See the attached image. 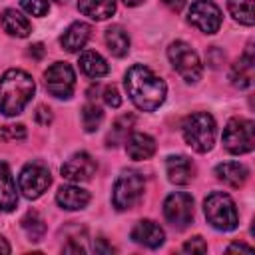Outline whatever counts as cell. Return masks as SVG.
<instances>
[{"instance_id": "1", "label": "cell", "mask_w": 255, "mask_h": 255, "mask_svg": "<svg viewBox=\"0 0 255 255\" xmlns=\"http://www.w3.org/2000/svg\"><path fill=\"white\" fill-rule=\"evenodd\" d=\"M124 86H126L129 100L135 104V108L143 112L157 110L163 104L165 94H167L165 82L143 64H135L126 72Z\"/></svg>"}, {"instance_id": "2", "label": "cell", "mask_w": 255, "mask_h": 255, "mask_svg": "<svg viewBox=\"0 0 255 255\" xmlns=\"http://www.w3.org/2000/svg\"><path fill=\"white\" fill-rule=\"evenodd\" d=\"M36 84L24 70H8L0 78V112L4 116H18L32 100Z\"/></svg>"}, {"instance_id": "3", "label": "cell", "mask_w": 255, "mask_h": 255, "mask_svg": "<svg viewBox=\"0 0 255 255\" xmlns=\"http://www.w3.org/2000/svg\"><path fill=\"white\" fill-rule=\"evenodd\" d=\"M183 137L189 147L199 153H205L215 143V120L207 112H195L183 122Z\"/></svg>"}, {"instance_id": "4", "label": "cell", "mask_w": 255, "mask_h": 255, "mask_svg": "<svg viewBox=\"0 0 255 255\" xmlns=\"http://www.w3.org/2000/svg\"><path fill=\"white\" fill-rule=\"evenodd\" d=\"M203 211L207 221L219 231H233L239 223L235 201L223 191H213L211 195H207V199L203 201Z\"/></svg>"}, {"instance_id": "5", "label": "cell", "mask_w": 255, "mask_h": 255, "mask_svg": "<svg viewBox=\"0 0 255 255\" xmlns=\"http://www.w3.org/2000/svg\"><path fill=\"white\" fill-rule=\"evenodd\" d=\"M167 58H169L173 70H175L185 82L195 84V82L201 78L203 66H201V62H199L197 52H195L189 44H185V42H181V40L171 42L169 48H167Z\"/></svg>"}, {"instance_id": "6", "label": "cell", "mask_w": 255, "mask_h": 255, "mask_svg": "<svg viewBox=\"0 0 255 255\" xmlns=\"http://www.w3.org/2000/svg\"><path fill=\"white\" fill-rule=\"evenodd\" d=\"M221 139L229 153H235V155L249 153L255 147V124L251 120L233 118L227 122Z\"/></svg>"}, {"instance_id": "7", "label": "cell", "mask_w": 255, "mask_h": 255, "mask_svg": "<svg viewBox=\"0 0 255 255\" xmlns=\"http://www.w3.org/2000/svg\"><path fill=\"white\" fill-rule=\"evenodd\" d=\"M143 193V177L137 171H124L114 185V193H112V201L114 207L120 211L131 209Z\"/></svg>"}, {"instance_id": "8", "label": "cell", "mask_w": 255, "mask_h": 255, "mask_svg": "<svg viewBox=\"0 0 255 255\" xmlns=\"http://www.w3.org/2000/svg\"><path fill=\"white\" fill-rule=\"evenodd\" d=\"M50 183H52L50 169L38 161L26 163L18 175V185L26 199H38L50 187Z\"/></svg>"}, {"instance_id": "9", "label": "cell", "mask_w": 255, "mask_h": 255, "mask_svg": "<svg viewBox=\"0 0 255 255\" xmlns=\"http://www.w3.org/2000/svg\"><path fill=\"white\" fill-rule=\"evenodd\" d=\"M44 84L46 90L60 100H68L74 94L76 86V74L70 64L66 62H54L46 72H44Z\"/></svg>"}, {"instance_id": "10", "label": "cell", "mask_w": 255, "mask_h": 255, "mask_svg": "<svg viewBox=\"0 0 255 255\" xmlns=\"http://www.w3.org/2000/svg\"><path fill=\"white\" fill-rule=\"evenodd\" d=\"M163 215L175 229H185L193 219V197L185 191H175L163 201Z\"/></svg>"}, {"instance_id": "11", "label": "cell", "mask_w": 255, "mask_h": 255, "mask_svg": "<svg viewBox=\"0 0 255 255\" xmlns=\"http://www.w3.org/2000/svg\"><path fill=\"white\" fill-rule=\"evenodd\" d=\"M189 22L205 34H215L221 28V10L211 0H195L189 8Z\"/></svg>"}, {"instance_id": "12", "label": "cell", "mask_w": 255, "mask_h": 255, "mask_svg": "<svg viewBox=\"0 0 255 255\" xmlns=\"http://www.w3.org/2000/svg\"><path fill=\"white\" fill-rule=\"evenodd\" d=\"M96 169H98L96 159L90 153H86V151H78L70 159L64 161V165H62V177L68 179V181H74V183L90 181L92 175L96 173Z\"/></svg>"}, {"instance_id": "13", "label": "cell", "mask_w": 255, "mask_h": 255, "mask_svg": "<svg viewBox=\"0 0 255 255\" xmlns=\"http://www.w3.org/2000/svg\"><path fill=\"white\" fill-rule=\"evenodd\" d=\"M253 74H255V58H253V44H249L245 54L239 60H235V64L231 66L229 80L235 88L245 90L253 84Z\"/></svg>"}, {"instance_id": "14", "label": "cell", "mask_w": 255, "mask_h": 255, "mask_svg": "<svg viewBox=\"0 0 255 255\" xmlns=\"http://www.w3.org/2000/svg\"><path fill=\"white\" fill-rule=\"evenodd\" d=\"M131 239H133L135 243H139V245H145V247H149V249H155V247H159V245L163 243L165 233H163V229H161L155 221H151V219H141V221H137V223L133 225V229H131Z\"/></svg>"}, {"instance_id": "15", "label": "cell", "mask_w": 255, "mask_h": 255, "mask_svg": "<svg viewBox=\"0 0 255 255\" xmlns=\"http://www.w3.org/2000/svg\"><path fill=\"white\" fill-rule=\"evenodd\" d=\"M126 153L131 157V159H135V161H139V159H149L153 153H155V139L151 137V135H147V133H141V131H133V133H129L128 137H126Z\"/></svg>"}, {"instance_id": "16", "label": "cell", "mask_w": 255, "mask_h": 255, "mask_svg": "<svg viewBox=\"0 0 255 255\" xmlns=\"http://www.w3.org/2000/svg\"><path fill=\"white\" fill-rule=\"evenodd\" d=\"M165 171H167V177L171 183H177V185H185L191 181L193 173H195V167L191 163L189 157L185 155H169L167 161H165Z\"/></svg>"}, {"instance_id": "17", "label": "cell", "mask_w": 255, "mask_h": 255, "mask_svg": "<svg viewBox=\"0 0 255 255\" xmlns=\"http://www.w3.org/2000/svg\"><path fill=\"white\" fill-rule=\"evenodd\" d=\"M56 201L62 209L78 211V209H84L90 203V193L82 187H76V185H64V187L58 189Z\"/></svg>"}, {"instance_id": "18", "label": "cell", "mask_w": 255, "mask_h": 255, "mask_svg": "<svg viewBox=\"0 0 255 255\" xmlns=\"http://www.w3.org/2000/svg\"><path fill=\"white\" fill-rule=\"evenodd\" d=\"M16 203H18V191H16L12 171L4 161H0V209L12 211Z\"/></svg>"}, {"instance_id": "19", "label": "cell", "mask_w": 255, "mask_h": 255, "mask_svg": "<svg viewBox=\"0 0 255 255\" xmlns=\"http://www.w3.org/2000/svg\"><path fill=\"white\" fill-rule=\"evenodd\" d=\"M90 32H92L90 24H86V22H74V24H70L66 28V32L62 34L60 42H62L64 50H68V52H80L86 46V42L90 38Z\"/></svg>"}, {"instance_id": "20", "label": "cell", "mask_w": 255, "mask_h": 255, "mask_svg": "<svg viewBox=\"0 0 255 255\" xmlns=\"http://www.w3.org/2000/svg\"><path fill=\"white\" fill-rule=\"evenodd\" d=\"M215 175H217V179H221L223 183H227L231 187H241L245 183L249 171L239 161H225L215 167Z\"/></svg>"}, {"instance_id": "21", "label": "cell", "mask_w": 255, "mask_h": 255, "mask_svg": "<svg viewBox=\"0 0 255 255\" xmlns=\"http://www.w3.org/2000/svg\"><path fill=\"white\" fill-rule=\"evenodd\" d=\"M2 28L4 32H8L10 36H18V38H26L32 32V26L28 22L26 16H22L18 10L8 8L2 14Z\"/></svg>"}, {"instance_id": "22", "label": "cell", "mask_w": 255, "mask_h": 255, "mask_svg": "<svg viewBox=\"0 0 255 255\" xmlns=\"http://www.w3.org/2000/svg\"><path fill=\"white\" fill-rule=\"evenodd\" d=\"M78 8L92 20H106L116 12V0H78Z\"/></svg>"}, {"instance_id": "23", "label": "cell", "mask_w": 255, "mask_h": 255, "mask_svg": "<svg viewBox=\"0 0 255 255\" xmlns=\"http://www.w3.org/2000/svg\"><path fill=\"white\" fill-rule=\"evenodd\" d=\"M80 68L90 78H102V76H106L110 72L108 62L98 52H94V50L82 52V56H80Z\"/></svg>"}, {"instance_id": "24", "label": "cell", "mask_w": 255, "mask_h": 255, "mask_svg": "<svg viewBox=\"0 0 255 255\" xmlns=\"http://www.w3.org/2000/svg\"><path fill=\"white\" fill-rule=\"evenodd\" d=\"M106 44L108 50L116 56V58H124L129 52V36L122 26H112L106 30Z\"/></svg>"}, {"instance_id": "25", "label": "cell", "mask_w": 255, "mask_h": 255, "mask_svg": "<svg viewBox=\"0 0 255 255\" xmlns=\"http://www.w3.org/2000/svg\"><path fill=\"white\" fill-rule=\"evenodd\" d=\"M133 122H135V118H133L131 114H126V116L118 118V120L112 124V129H110L108 135H106V145H108V147H116V145L124 143L126 137L129 135L131 128H133Z\"/></svg>"}, {"instance_id": "26", "label": "cell", "mask_w": 255, "mask_h": 255, "mask_svg": "<svg viewBox=\"0 0 255 255\" xmlns=\"http://www.w3.org/2000/svg\"><path fill=\"white\" fill-rule=\"evenodd\" d=\"M20 223H22L26 235L30 237V241H40L44 237V233H46V223H44V219L40 217L38 211H28L22 217Z\"/></svg>"}, {"instance_id": "27", "label": "cell", "mask_w": 255, "mask_h": 255, "mask_svg": "<svg viewBox=\"0 0 255 255\" xmlns=\"http://www.w3.org/2000/svg\"><path fill=\"white\" fill-rule=\"evenodd\" d=\"M227 6L239 24L253 26V0H229Z\"/></svg>"}, {"instance_id": "28", "label": "cell", "mask_w": 255, "mask_h": 255, "mask_svg": "<svg viewBox=\"0 0 255 255\" xmlns=\"http://www.w3.org/2000/svg\"><path fill=\"white\" fill-rule=\"evenodd\" d=\"M102 120H104V112L96 104H86L82 108V124H84L86 131H96L100 128Z\"/></svg>"}, {"instance_id": "29", "label": "cell", "mask_w": 255, "mask_h": 255, "mask_svg": "<svg viewBox=\"0 0 255 255\" xmlns=\"http://www.w3.org/2000/svg\"><path fill=\"white\" fill-rule=\"evenodd\" d=\"M26 137V128L22 124H8L0 128V139L4 141H20Z\"/></svg>"}, {"instance_id": "30", "label": "cell", "mask_w": 255, "mask_h": 255, "mask_svg": "<svg viewBox=\"0 0 255 255\" xmlns=\"http://www.w3.org/2000/svg\"><path fill=\"white\" fill-rule=\"evenodd\" d=\"M20 6L32 16H46L50 10L48 0H20Z\"/></svg>"}, {"instance_id": "31", "label": "cell", "mask_w": 255, "mask_h": 255, "mask_svg": "<svg viewBox=\"0 0 255 255\" xmlns=\"http://www.w3.org/2000/svg\"><path fill=\"white\" fill-rule=\"evenodd\" d=\"M102 98H104V102L110 106V108H118L120 104H122V98H120V92H118V88L112 84V86H106L104 88V92H102Z\"/></svg>"}, {"instance_id": "32", "label": "cell", "mask_w": 255, "mask_h": 255, "mask_svg": "<svg viewBox=\"0 0 255 255\" xmlns=\"http://www.w3.org/2000/svg\"><path fill=\"white\" fill-rule=\"evenodd\" d=\"M183 251L185 253H205L207 251V243L197 235V237H191L189 241L183 243Z\"/></svg>"}, {"instance_id": "33", "label": "cell", "mask_w": 255, "mask_h": 255, "mask_svg": "<svg viewBox=\"0 0 255 255\" xmlns=\"http://www.w3.org/2000/svg\"><path fill=\"white\" fill-rule=\"evenodd\" d=\"M34 118H36V122H38V124L48 126V124L52 122V112H50V108H46V106H38V110H36Z\"/></svg>"}, {"instance_id": "34", "label": "cell", "mask_w": 255, "mask_h": 255, "mask_svg": "<svg viewBox=\"0 0 255 255\" xmlns=\"http://www.w3.org/2000/svg\"><path fill=\"white\" fill-rule=\"evenodd\" d=\"M28 54L34 58V60H42L44 58V46L38 42V44H32L30 46V50H28Z\"/></svg>"}, {"instance_id": "35", "label": "cell", "mask_w": 255, "mask_h": 255, "mask_svg": "<svg viewBox=\"0 0 255 255\" xmlns=\"http://www.w3.org/2000/svg\"><path fill=\"white\" fill-rule=\"evenodd\" d=\"M171 12H181V8L185 6V0H161Z\"/></svg>"}, {"instance_id": "36", "label": "cell", "mask_w": 255, "mask_h": 255, "mask_svg": "<svg viewBox=\"0 0 255 255\" xmlns=\"http://www.w3.org/2000/svg\"><path fill=\"white\" fill-rule=\"evenodd\" d=\"M94 249H96V253H102V251H104V253H112V251H114V247L108 245L106 239H98L96 245H94Z\"/></svg>"}, {"instance_id": "37", "label": "cell", "mask_w": 255, "mask_h": 255, "mask_svg": "<svg viewBox=\"0 0 255 255\" xmlns=\"http://www.w3.org/2000/svg\"><path fill=\"white\" fill-rule=\"evenodd\" d=\"M227 251L231 253V251H245V253H253V247H249V245H245V243H231L229 247H227Z\"/></svg>"}, {"instance_id": "38", "label": "cell", "mask_w": 255, "mask_h": 255, "mask_svg": "<svg viewBox=\"0 0 255 255\" xmlns=\"http://www.w3.org/2000/svg\"><path fill=\"white\" fill-rule=\"evenodd\" d=\"M12 249H10V245L6 243V239L4 237H0V253H10Z\"/></svg>"}, {"instance_id": "39", "label": "cell", "mask_w": 255, "mask_h": 255, "mask_svg": "<svg viewBox=\"0 0 255 255\" xmlns=\"http://www.w3.org/2000/svg\"><path fill=\"white\" fill-rule=\"evenodd\" d=\"M143 0H124V4L126 6H137V4H141Z\"/></svg>"}, {"instance_id": "40", "label": "cell", "mask_w": 255, "mask_h": 255, "mask_svg": "<svg viewBox=\"0 0 255 255\" xmlns=\"http://www.w3.org/2000/svg\"><path fill=\"white\" fill-rule=\"evenodd\" d=\"M58 2H64V0H58Z\"/></svg>"}]
</instances>
